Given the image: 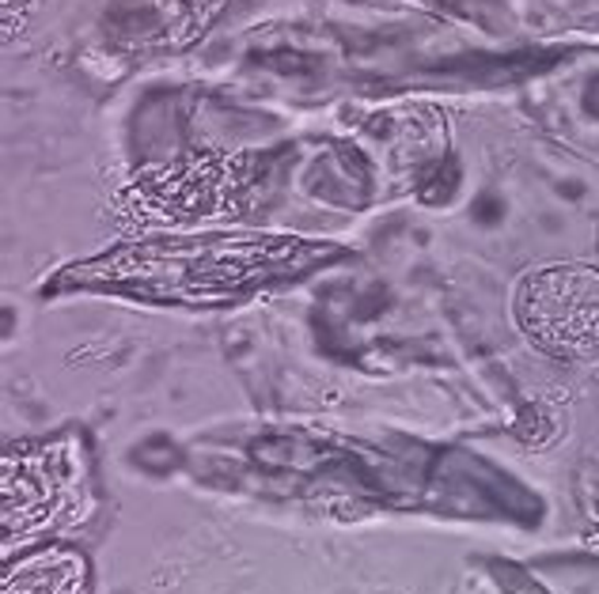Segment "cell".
<instances>
[{
	"instance_id": "cell-1",
	"label": "cell",
	"mask_w": 599,
	"mask_h": 594,
	"mask_svg": "<svg viewBox=\"0 0 599 594\" xmlns=\"http://www.w3.org/2000/svg\"><path fill=\"white\" fill-rule=\"evenodd\" d=\"M456 186H459V167L451 159H436L433 167L421 170L418 198L425 201V205H441V201H448L451 193H456Z\"/></svg>"
},
{
	"instance_id": "cell-2",
	"label": "cell",
	"mask_w": 599,
	"mask_h": 594,
	"mask_svg": "<svg viewBox=\"0 0 599 594\" xmlns=\"http://www.w3.org/2000/svg\"><path fill=\"white\" fill-rule=\"evenodd\" d=\"M501 216H505V205L497 198H490V193L474 205V219H482V224H497Z\"/></svg>"
},
{
	"instance_id": "cell-3",
	"label": "cell",
	"mask_w": 599,
	"mask_h": 594,
	"mask_svg": "<svg viewBox=\"0 0 599 594\" xmlns=\"http://www.w3.org/2000/svg\"><path fill=\"white\" fill-rule=\"evenodd\" d=\"M585 110L599 118V76L588 80V87H585Z\"/></svg>"
}]
</instances>
